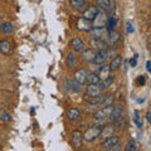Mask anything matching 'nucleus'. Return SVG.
<instances>
[{
  "instance_id": "obj_21",
  "label": "nucleus",
  "mask_w": 151,
  "mask_h": 151,
  "mask_svg": "<svg viewBox=\"0 0 151 151\" xmlns=\"http://www.w3.org/2000/svg\"><path fill=\"white\" fill-rule=\"evenodd\" d=\"M67 117L70 121H74V120H78L81 117V112H79L78 108H69L67 111Z\"/></svg>"
},
{
  "instance_id": "obj_22",
  "label": "nucleus",
  "mask_w": 151,
  "mask_h": 151,
  "mask_svg": "<svg viewBox=\"0 0 151 151\" xmlns=\"http://www.w3.org/2000/svg\"><path fill=\"white\" fill-rule=\"evenodd\" d=\"M112 132H113V127H112L111 125H110V126H103L100 137L103 139V140H106V139H108V137H111Z\"/></svg>"
},
{
  "instance_id": "obj_8",
  "label": "nucleus",
  "mask_w": 151,
  "mask_h": 151,
  "mask_svg": "<svg viewBox=\"0 0 151 151\" xmlns=\"http://www.w3.org/2000/svg\"><path fill=\"white\" fill-rule=\"evenodd\" d=\"M74 79H76V82H77L79 86H83V84L86 83V79H87V72L83 68L77 69L76 70V73H74Z\"/></svg>"
},
{
  "instance_id": "obj_4",
  "label": "nucleus",
  "mask_w": 151,
  "mask_h": 151,
  "mask_svg": "<svg viewBox=\"0 0 151 151\" xmlns=\"http://www.w3.org/2000/svg\"><path fill=\"white\" fill-rule=\"evenodd\" d=\"M82 141H83V134L82 132L78 131V130L72 131V134H70V142H72L73 147L78 149L79 146L82 145Z\"/></svg>"
},
{
  "instance_id": "obj_20",
  "label": "nucleus",
  "mask_w": 151,
  "mask_h": 151,
  "mask_svg": "<svg viewBox=\"0 0 151 151\" xmlns=\"http://www.w3.org/2000/svg\"><path fill=\"white\" fill-rule=\"evenodd\" d=\"M110 73H111V70L110 68H108V65H105V67H101L100 70H98V78H100V81H105L106 78L110 77Z\"/></svg>"
},
{
  "instance_id": "obj_6",
  "label": "nucleus",
  "mask_w": 151,
  "mask_h": 151,
  "mask_svg": "<svg viewBox=\"0 0 151 151\" xmlns=\"http://www.w3.org/2000/svg\"><path fill=\"white\" fill-rule=\"evenodd\" d=\"M77 28L82 32H91L92 30V23L84 18H79L77 20Z\"/></svg>"
},
{
  "instance_id": "obj_31",
  "label": "nucleus",
  "mask_w": 151,
  "mask_h": 151,
  "mask_svg": "<svg viewBox=\"0 0 151 151\" xmlns=\"http://www.w3.org/2000/svg\"><path fill=\"white\" fill-rule=\"evenodd\" d=\"M134 121H135V124L136 125H137V127H139V129H141V127H142V121H141L140 120V113L137 112V111H135L134 112Z\"/></svg>"
},
{
  "instance_id": "obj_25",
  "label": "nucleus",
  "mask_w": 151,
  "mask_h": 151,
  "mask_svg": "<svg viewBox=\"0 0 151 151\" xmlns=\"http://www.w3.org/2000/svg\"><path fill=\"white\" fill-rule=\"evenodd\" d=\"M119 39H120V33L117 30H112L108 33V40H110L111 44H116Z\"/></svg>"
},
{
  "instance_id": "obj_24",
  "label": "nucleus",
  "mask_w": 151,
  "mask_h": 151,
  "mask_svg": "<svg viewBox=\"0 0 151 151\" xmlns=\"http://www.w3.org/2000/svg\"><path fill=\"white\" fill-rule=\"evenodd\" d=\"M92 34V39H102L103 34H105V28H98V29H93L91 30Z\"/></svg>"
},
{
  "instance_id": "obj_27",
  "label": "nucleus",
  "mask_w": 151,
  "mask_h": 151,
  "mask_svg": "<svg viewBox=\"0 0 151 151\" xmlns=\"http://www.w3.org/2000/svg\"><path fill=\"white\" fill-rule=\"evenodd\" d=\"M0 120L3 122H10L12 120V116L5 108H0Z\"/></svg>"
},
{
  "instance_id": "obj_37",
  "label": "nucleus",
  "mask_w": 151,
  "mask_h": 151,
  "mask_svg": "<svg viewBox=\"0 0 151 151\" xmlns=\"http://www.w3.org/2000/svg\"><path fill=\"white\" fill-rule=\"evenodd\" d=\"M84 151H91V150H84Z\"/></svg>"
},
{
  "instance_id": "obj_16",
  "label": "nucleus",
  "mask_w": 151,
  "mask_h": 151,
  "mask_svg": "<svg viewBox=\"0 0 151 151\" xmlns=\"http://www.w3.org/2000/svg\"><path fill=\"white\" fill-rule=\"evenodd\" d=\"M97 9L101 12L103 10H111V9L113 8V1H108V0H98L97 1Z\"/></svg>"
},
{
  "instance_id": "obj_30",
  "label": "nucleus",
  "mask_w": 151,
  "mask_h": 151,
  "mask_svg": "<svg viewBox=\"0 0 151 151\" xmlns=\"http://www.w3.org/2000/svg\"><path fill=\"white\" fill-rule=\"evenodd\" d=\"M137 150V145L134 140H130L125 146V151H136Z\"/></svg>"
},
{
  "instance_id": "obj_7",
  "label": "nucleus",
  "mask_w": 151,
  "mask_h": 151,
  "mask_svg": "<svg viewBox=\"0 0 151 151\" xmlns=\"http://www.w3.org/2000/svg\"><path fill=\"white\" fill-rule=\"evenodd\" d=\"M119 137L117 136H111V137H108L106 140H103V142H102V147L105 149V151L107 150H111L112 147H115V146L119 144Z\"/></svg>"
},
{
  "instance_id": "obj_15",
  "label": "nucleus",
  "mask_w": 151,
  "mask_h": 151,
  "mask_svg": "<svg viewBox=\"0 0 151 151\" xmlns=\"http://www.w3.org/2000/svg\"><path fill=\"white\" fill-rule=\"evenodd\" d=\"M69 4L77 12H83L86 9V1H83V0H70Z\"/></svg>"
},
{
  "instance_id": "obj_19",
  "label": "nucleus",
  "mask_w": 151,
  "mask_h": 151,
  "mask_svg": "<svg viewBox=\"0 0 151 151\" xmlns=\"http://www.w3.org/2000/svg\"><path fill=\"white\" fill-rule=\"evenodd\" d=\"M94 57H96V53L91 49V48H88V49H84L83 50V53H82V58L86 60V62H93L94 60Z\"/></svg>"
},
{
  "instance_id": "obj_11",
  "label": "nucleus",
  "mask_w": 151,
  "mask_h": 151,
  "mask_svg": "<svg viewBox=\"0 0 151 151\" xmlns=\"http://www.w3.org/2000/svg\"><path fill=\"white\" fill-rule=\"evenodd\" d=\"M121 63H122V57H121V54H117V55H115V58L111 60L108 68H110L111 72H115V70H117L121 67Z\"/></svg>"
},
{
  "instance_id": "obj_35",
  "label": "nucleus",
  "mask_w": 151,
  "mask_h": 151,
  "mask_svg": "<svg viewBox=\"0 0 151 151\" xmlns=\"http://www.w3.org/2000/svg\"><path fill=\"white\" fill-rule=\"evenodd\" d=\"M146 69H147V72H150V62L149 60L146 62Z\"/></svg>"
},
{
  "instance_id": "obj_5",
  "label": "nucleus",
  "mask_w": 151,
  "mask_h": 151,
  "mask_svg": "<svg viewBox=\"0 0 151 151\" xmlns=\"http://www.w3.org/2000/svg\"><path fill=\"white\" fill-rule=\"evenodd\" d=\"M98 9H97V6H88V8H86L83 10V17L82 18H84V19H87V20H93L94 19V17L98 14Z\"/></svg>"
},
{
  "instance_id": "obj_2",
  "label": "nucleus",
  "mask_w": 151,
  "mask_h": 151,
  "mask_svg": "<svg viewBox=\"0 0 151 151\" xmlns=\"http://www.w3.org/2000/svg\"><path fill=\"white\" fill-rule=\"evenodd\" d=\"M107 15L105 12H98V14L96 17H94V19L91 22L92 23V28L93 29H98V28H105L106 24H107Z\"/></svg>"
},
{
  "instance_id": "obj_3",
  "label": "nucleus",
  "mask_w": 151,
  "mask_h": 151,
  "mask_svg": "<svg viewBox=\"0 0 151 151\" xmlns=\"http://www.w3.org/2000/svg\"><path fill=\"white\" fill-rule=\"evenodd\" d=\"M112 110H113V106H105V107H102L100 108L97 112H96V120L97 121H102V120H108V117L111 116V113H112Z\"/></svg>"
},
{
  "instance_id": "obj_1",
  "label": "nucleus",
  "mask_w": 151,
  "mask_h": 151,
  "mask_svg": "<svg viewBox=\"0 0 151 151\" xmlns=\"http://www.w3.org/2000/svg\"><path fill=\"white\" fill-rule=\"evenodd\" d=\"M102 129H103V126H101V125L89 127V129L83 134V139L86 140V141H94L96 139L100 137Z\"/></svg>"
},
{
  "instance_id": "obj_18",
  "label": "nucleus",
  "mask_w": 151,
  "mask_h": 151,
  "mask_svg": "<svg viewBox=\"0 0 151 151\" xmlns=\"http://www.w3.org/2000/svg\"><path fill=\"white\" fill-rule=\"evenodd\" d=\"M110 94H102V96H97V97H93L89 100V103L93 106H97V105H105L106 100L108 98Z\"/></svg>"
},
{
  "instance_id": "obj_10",
  "label": "nucleus",
  "mask_w": 151,
  "mask_h": 151,
  "mask_svg": "<svg viewBox=\"0 0 151 151\" xmlns=\"http://www.w3.org/2000/svg\"><path fill=\"white\" fill-rule=\"evenodd\" d=\"M89 44L92 45V48L97 49V52L100 50H106L107 48V43L103 39H91V42H89Z\"/></svg>"
},
{
  "instance_id": "obj_29",
  "label": "nucleus",
  "mask_w": 151,
  "mask_h": 151,
  "mask_svg": "<svg viewBox=\"0 0 151 151\" xmlns=\"http://www.w3.org/2000/svg\"><path fill=\"white\" fill-rule=\"evenodd\" d=\"M107 28H108V32H112L113 30V28H115V25H116V18L115 17H108L107 18Z\"/></svg>"
},
{
  "instance_id": "obj_17",
  "label": "nucleus",
  "mask_w": 151,
  "mask_h": 151,
  "mask_svg": "<svg viewBox=\"0 0 151 151\" xmlns=\"http://www.w3.org/2000/svg\"><path fill=\"white\" fill-rule=\"evenodd\" d=\"M101 94V89L98 88L97 84H89L87 87V94L86 96H91V98L93 97H97Z\"/></svg>"
},
{
  "instance_id": "obj_32",
  "label": "nucleus",
  "mask_w": 151,
  "mask_h": 151,
  "mask_svg": "<svg viewBox=\"0 0 151 151\" xmlns=\"http://www.w3.org/2000/svg\"><path fill=\"white\" fill-rule=\"evenodd\" d=\"M136 82H137L139 86H144V84H145V78H144V76H140V77H137Z\"/></svg>"
},
{
  "instance_id": "obj_12",
  "label": "nucleus",
  "mask_w": 151,
  "mask_h": 151,
  "mask_svg": "<svg viewBox=\"0 0 151 151\" xmlns=\"http://www.w3.org/2000/svg\"><path fill=\"white\" fill-rule=\"evenodd\" d=\"M122 112H124V110H122V107H121V106H116V107H113L112 113H111V116L108 117V120H110L111 122H116L117 120H120V119H121Z\"/></svg>"
},
{
  "instance_id": "obj_26",
  "label": "nucleus",
  "mask_w": 151,
  "mask_h": 151,
  "mask_svg": "<svg viewBox=\"0 0 151 151\" xmlns=\"http://www.w3.org/2000/svg\"><path fill=\"white\" fill-rule=\"evenodd\" d=\"M86 82H88L89 84H98L101 81H100V78H98L97 73H91V74H87Z\"/></svg>"
},
{
  "instance_id": "obj_13",
  "label": "nucleus",
  "mask_w": 151,
  "mask_h": 151,
  "mask_svg": "<svg viewBox=\"0 0 151 151\" xmlns=\"http://www.w3.org/2000/svg\"><path fill=\"white\" fill-rule=\"evenodd\" d=\"M12 52V44L10 42L4 39V40H0V53L4 54V55H9Z\"/></svg>"
},
{
  "instance_id": "obj_9",
  "label": "nucleus",
  "mask_w": 151,
  "mask_h": 151,
  "mask_svg": "<svg viewBox=\"0 0 151 151\" xmlns=\"http://www.w3.org/2000/svg\"><path fill=\"white\" fill-rule=\"evenodd\" d=\"M108 59V52L107 50H100L96 53V57H94V60L93 62L96 63L97 65L103 64Z\"/></svg>"
},
{
  "instance_id": "obj_36",
  "label": "nucleus",
  "mask_w": 151,
  "mask_h": 151,
  "mask_svg": "<svg viewBox=\"0 0 151 151\" xmlns=\"http://www.w3.org/2000/svg\"><path fill=\"white\" fill-rule=\"evenodd\" d=\"M146 119H147V121L150 122V111H147V115H146Z\"/></svg>"
},
{
  "instance_id": "obj_34",
  "label": "nucleus",
  "mask_w": 151,
  "mask_h": 151,
  "mask_svg": "<svg viewBox=\"0 0 151 151\" xmlns=\"http://www.w3.org/2000/svg\"><path fill=\"white\" fill-rule=\"evenodd\" d=\"M130 64H131V67H136V58L130 59Z\"/></svg>"
},
{
  "instance_id": "obj_23",
  "label": "nucleus",
  "mask_w": 151,
  "mask_h": 151,
  "mask_svg": "<svg viewBox=\"0 0 151 151\" xmlns=\"http://www.w3.org/2000/svg\"><path fill=\"white\" fill-rule=\"evenodd\" d=\"M0 30H1V33H4V34H12L13 33V24L10 22H4L1 25H0Z\"/></svg>"
},
{
  "instance_id": "obj_28",
  "label": "nucleus",
  "mask_w": 151,
  "mask_h": 151,
  "mask_svg": "<svg viewBox=\"0 0 151 151\" xmlns=\"http://www.w3.org/2000/svg\"><path fill=\"white\" fill-rule=\"evenodd\" d=\"M74 62H76V59H74V54L73 53H69L67 54V58H65V64H67V67L69 68H72L73 65H74Z\"/></svg>"
},
{
  "instance_id": "obj_33",
  "label": "nucleus",
  "mask_w": 151,
  "mask_h": 151,
  "mask_svg": "<svg viewBox=\"0 0 151 151\" xmlns=\"http://www.w3.org/2000/svg\"><path fill=\"white\" fill-rule=\"evenodd\" d=\"M126 32H127V33H132V32H134L132 24H130V23H127V24H126Z\"/></svg>"
},
{
  "instance_id": "obj_14",
  "label": "nucleus",
  "mask_w": 151,
  "mask_h": 151,
  "mask_svg": "<svg viewBox=\"0 0 151 151\" xmlns=\"http://www.w3.org/2000/svg\"><path fill=\"white\" fill-rule=\"evenodd\" d=\"M70 45H72L73 50L77 52V53L83 52V42H82L81 38H73L72 42H70Z\"/></svg>"
}]
</instances>
